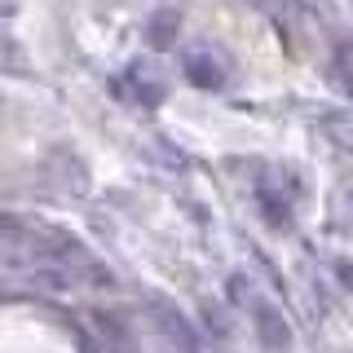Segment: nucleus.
I'll return each instance as SVG.
<instances>
[{
  "label": "nucleus",
  "instance_id": "9",
  "mask_svg": "<svg viewBox=\"0 0 353 353\" xmlns=\"http://www.w3.org/2000/svg\"><path fill=\"white\" fill-rule=\"evenodd\" d=\"M340 208H345V212L353 216V185H345V194H340Z\"/></svg>",
  "mask_w": 353,
  "mask_h": 353
},
{
  "label": "nucleus",
  "instance_id": "7",
  "mask_svg": "<svg viewBox=\"0 0 353 353\" xmlns=\"http://www.w3.org/2000/svg\"><path fill=\"white\" fill-rule=\"evenodd\" d=\"M176 27H181V18H176V14H154V22H150V40H154V44H172Z\"/></svg>",
  "mask_w": 353,
  "mask_h": 353
},
{
  "label": "nucleus",
  "instance_id": "2",
  "mask_svg": "<svg viewBox=\"0 0 353 353\" xmlns=\"http://www.w3.org/2000/svg\"><path fill=\"white\" fill-rule=\"evenodd\" d=\"M181 71H185V80L199 84V88H221L230 80V58L216 53L212 44H190V49L181 53Z\"/></svg>",
  "mask_w": 353,
  "mask_h": 353
},
{
  "label": "nucleus",
  "instance_id": "1",
  "mask_svg": "<svg viewBox=\"0 0 353 353\" xmlns=\"http://www.w3.org/2000/svg\"><path fill=\"white\" fill-rule=\"evenodd\" d=\"M256 203H261V212L270 225H292V216H296V181L287 172H265L256 176Z\"/></svg>",
  "mask_w": 353,
  "mask_h": 353
},
{
  "label": "nucleus",
  "instance_id": "3",
  "mask_svg": "<svg viewBox=\"0 0 353 353\" xmlns=\"http://www.w3.org/2000/svg\"><path fill=\"white\" fill-rule=\"evenodd\" d=\"M150 314H154V327L163 331V340H168L176 353H199V336H194V327L185 323L181 309H172L163 301H150Z\"/></svg>",
  "mask_w": 353,
  "mask_h": 353
},
{
  "label": "nucleus",
  "instance_id": "6",
  "mask_svg": "<svg viewBox=\"0 0 353 353\" xmlns=\"http://www.w3.org/2000/svg\"><path fill=\"white\" fill-rule=\"evenodd\" d=\"M331 71H336V84L353 97V40H345V44L336 49V62H331Z\"/></svg>",
  "mask_w": 353,
  "mask_h": 353
},
{
  "label": "nucleus",
  "instance_id": "4",
  "mask_svg": "<svg viewBox=\"0 0 353 353\" xmlns=\"http://www.w3.org/2000/svg\"><path fill=\"white\" fill-rule=\"evenodd\" d=\"M234 296H239V301H248L252 323H256V331H261L265 345H270V349H283V345H287V323L279 318V309H274L270 301H261V296H243L239 287H234Z\"/></svg>",
  "mask_w": 353,
  "mask_h": 353
},
{
  "label": "nucleus",
  "instance_id": "5",
  "mask_svg": "<svg viewBox=\"0 0 353 353\" xmlns=\"http://www.w3.org/2000/svg\"><path fill=\"white\" fill-rule=\"evenodd\" d=\"M128 84H132V97H137L141 106H154L163 97V80L146 75V66H132V71H128Z\"/></svg>",
  "mask_w": 353,
  "mask_h": 353
},
{
  "label": "nucleus",
  "instance_id": "8",
  "mask_svg": "<svg viewBox=\"0 0 353 353\" xmlns=\"http://www.w3.org/2000/svg\"><path fill=\"white\" fill-rule=\"evenodd\" d=\"M336 279L353 292V256H345V261H336Z\"/></svg>",
  "mask_w": 353,
  "mask_h": 353
}]
</instances>
